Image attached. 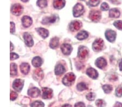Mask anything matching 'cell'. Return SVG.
<instances>
[{
  "label": "cell",
  "instance_id": "1",
  "mask_svg": "<svg viewBox=\"0 0 122 107\" xmlns=\"http://www.w3.org/2000/svg\"><path fill=\"white\" fill-rule=\"evenodd\" d=\"M76 79V76L73 73H69L65 76L63 78L62 83L66 86H70L74 83Z\"/></svg>",
  "mask_w": 122,
  "mask_h": 107
},
{
  "label": "cell",
  "instance_id": "2",
  "mask_svg": "<svg viewBox=\"0 0 122 107\" xmlns=\"http://www.w3.org/2000/svg\"><path fill=\"white\" fill-rule=\"evenodd\" d=\"M84 12V8L83 5L80 3H77L74 7L73 9V14L75 17H78L81 16Z\"/></svg>",
  "mask_w": 122,
  "mask_h": 107
},
{
  "label": "cell",
  "instance_id": "3",
  "mask_svg": "<svg viewBox=\"0 0 122 107\" xmlns=\"http://www.w3.org/2000/svg\"><path fill=\"white\" fill-rule=\"evenodd\" d=\"M104 41L101 38H98L94 41L92 44V48L94 51H99L103 49L104 47Z\"/></svg>",
  "mask_w": 122,
  "mask_h": 107
},
{
  "label": "cell",
  "instance_id": "4",
  "mask_svg": "<svg viewBox=\"0 0 122 107\" xmlns=\"http://www.w3.org/2000/svg\"><path fill=\"white\" fill-rule=\"evenodd\" d=\"M89 17L92 21L97 22L101 19V13L98 10H93L90 11Z\"/></svg>",
  "mask_w": 122,
  "mask_h": 107
},
{
  "label": "cell",
  "instance_id": "5",
  "mask_svg": "<svg viewBox=\"0 0 122 107\" xmlns=\"http://www.w3.org/2000/svg\"><path fill=\"white\" fill-rule=\"evenodd\" d=\"M23 11V7L22 5L20 4H15L14 5L11 9V11L13 13V14L18 16V15H21V14L22 13Z\"/></svg>",
  "mask_w": 122,
  "mask_h": 107
},
{
  "label": "cell",
  "instance_id": "6",
  "mask_svg": "<svg viewBox=\"0 0 122 107\" xmlns=\"http://www.w3.org/2000/svg\"><path fill=\"white\" fill-rule=\"evenodd\" d=\"M105 37L107 40L110 42H113L115 41L116 37V32L112 30H108L105 32Z\"/></svg>",
  "mask_w": 122,
  "mask_h": 107
},
{
  "label": "cell",
  "instance_id": "7",
  "mask_svg": "<svg viewBox=\"0 0 122 107\" xmlns=\"http://www.w3.org/2000/svg\"><path fill=\"white\" fill-rule=\"evenodd\" d=\"M53 97V90L48 88H42V98L44 99H51Z\"/></svg>",
  "mask_w": 122,
  "mask_h": 107
},
{
  "label": "cell",
  "instance_id": "8",
  "mask_svg": "<svg viewBox=\"0 0 122 107\" xmlns=\"http://www.w3.org/2000/svg\"><path fill=\"white\" fill-rule=\"evenodd\" d=\"M88 50L86 47L83 46H81L79 48L78 50V57L80 59H84L88 55Z\"/></svg>",
  "mask_w": 122,
  "mask_h": 107
},
{
  "label": "cell",
  "instance_id": "9",
  "mask_svg": "<svg viewBox=\"0 0 122 107\" xmlns=\"http://www.w3.org/2000/svg\"><path fill=\"white\" fill-rule=\"evenodd\" d=\"M13 87L17 91H20L23 87V81L21 79H16L14 81Z\"/></svg>",
  "mask_w": 122,
  "mask_h": 107
},
{
  "label": "cell",
  "instance_id": "10",
  "mask_svg": "<svg viewBox=\"0 0 122 107\" xmlns=\"http://www.w3.org/2000/svg\"><path fill=\"white\" fill-rule=\"evenodd\" d=\"M61 49L62 52L64 55H69L71 53L72 50V46L69 44H63L61 46Z\"/></svg>",
  "mask_w": 122,
  "mask_h": 107
},
{
  "label": "cell",
  "instance_id": "11",
  "mask_svg": "<svg viewBox=\"0 0 122 107\" xmlns=\"http://www.w3.org/2000/svg\"><path fill=\"white\" fill-rule=\"evenodd\" d=\"M81 23L80 21H73L70 24V30L72 32L74 31H78L79 30L80 28L81 27Z\"/></svg>",
  "mask_w": 122,
  "mask_h": 107
},
{
  "label": "cell",
  "instance_id": "12",
  "mask_svg": "<svg viewBox=\"0 0 122 107\" xmlns=\"http://www.w3.org/2000/svg\"><path fill=\"white\" fill-rule=\"evenodd\" d=\"M28 94L29 96L33 98L38 97L40 95V90L38 88H32L28 90Z\"/></svg>",
  "mask_w": 122,
  "mask_h": 107
},
{
  "label": "cell",
  "instance_id": "13",
  "mask_svg": "<svg viewBox=\"0 0 122 107\" xmlns=\"http://www.w3.org/2000/svg\"><path fill=\"white\" fill-rule=\"evenodd\" d=\"M23 38H24L25 42L28 47H31L34 44L33 38L30 34L27 33H25L23 34Z\"/></svg>",
  "mask_w": 122,
  "mask_h": 107
},
{
  "label": "cell",
  "instance_id": "14",
  "mask_svg": "<svg viewBox=\"0 0 122 107\" xmlns=\"http://www.w3.org/2000/svg\"><path fill=\"white\" fill-rule=\"evenodd\" d=\"M96 65L100 69H103L107 66V62L105 58L103 57H99L96 60Z\"/></svg>",
  "mask_w": 122,
  "mask_h": 107
},
{
  "label": "cell",
  "instance_id": "15",
  "mask_svg": "<svg viewBox=\"0 0 122 107\" xmlns=\"http://www.w3.org/2000/svg\"><path fill=\"white\" fill-rule=\"evenodd\" d=\"M33 77L35 79V80L36 81H40L41 79H42V78L44 77V73L42 69L40 68H38L35 70L34 73V75H33Z\"/></svg>",
  "mask_w": 122,
  "mask_h": 107
},
{
  "label": "cell",
  "instance_id": "16",
  "mask_svg": "<svg viewBox=\"0 0 122 107\" xmlns=\"http://www.w3.org/2000/svg\"><path fill=\"white\" fill-rule=\"evenodd\" d=\"M86 74L92 79H96L98 76V73L96 70H95L92 68H90L86 71Z\"/></svg>",
  "mask_w": 122,
  "mask_h": 107
},
{
  "label": "cell",
  "instance_id": "17",
  "mask_svg": "<svg viewBox=\"0 0 122 107\" xmlns=\"http://www.w3.org/2000/svg\"><path fill=\"white\" fill-rule=\"evenodd\" d=\"M65 4V0H54L53 6L55 8L61 9L64 7Z\"/></svg>",
  "mask_w": 122,
  "mask_h": 107
},
{
  "label": "cell",
  "instance_id": "18",
  "mask_svg": "<svg viewBox=\"0 0 122 107\" xmlns=\"http://www.w3.org/2000/svg\"><path fill=\"white\" fill-rule=\"evenodd\" d=\"M22 22L23 27H25V28H28L32 24V19L30 17L25 16L22 17Z\"/></svg>",
  "mask_w": 122,
  "mask_h": 107
},
{
  "label": "cell",
  "instance_id": "19",
  "mask_svg": "<svg viewBox=\"0 0 122 107\" xmlns=\"http://www.w3.org/2000/svg\"><path fill=\"white\" fill-rule=\"evenodd\" d=\"M36 30L37 31V32L39 33V34L40 35L42 38H46L48 36L49 32L46 29H44L42 28H39L36 29Z\"/></svg>",
  "mask_w": 122,
  "mask_h": 107
},
{
  "label": "cell",
  "instance_id": "20",
  "mask_svg": "<svg viewBox=\"0 0 122 107\" xmlns=\"http://www.w3.org/2000/svg\"><path fill=\"white\" fill-rule=\"evenodd\" d=\"M120 11L117 8H112L110 10L109 16L111 18H118L120 16Z\"/></svg>",
  "mask_w": 122,
  "mask_h": 107
},
{
  "label": "cell",
  "instance_id": "21",
  "mask_svg": "<svg viewBox=\"0 0 122 107\" xmlns=\"http://www.w3.org/2000/svg\"><path fill=\"white\" fill-rule=\"evenodd\" d=\"M65 71V69L64 66L61 64L57 65L55 68V73L56 75H60L64 74Z\"/></svg>",
  "mask_w": 122,
  "mask_h": 107
},
{
  "label": "cell",
  "instance_id": "22",
  "mask_svg": "<svg viewBox=\"0 0 122 107\" xmlns=\"http://www.w3.org/2000/svg\"><path fill=\"white\" fill-rule=\"evenodd\" d=\"M56 16H52L50 17H46L43 19L42 23L44 24H47L48 23H53L56 22Z\"/></svg>",
  "mask_w": 122,
  "mask_h": 107
},
{
  "label": "cell",
  "instance_id": "23",
  "mask_svg": "<svg viewBox=\"0 0 122 107\" xmlns=\"http://www.w3.org/2000/svg\"><path fill=\"white\" fill-rule=\"evenodd\" d=\"M20 69L22 73L25 75H27L29 73L30 67L28 63H23L20 65Z\"/></svg>",
  "mask_w": 122,
  "mask_h": 107
},
{
  "label": "cell",
  "instance_id": "24",
  "mask_svg": "<svg viewBox=\"0 0 122 107\" xmlns=\"http://www.w3.org/2000/svg\"><path fill=\"white\" fill-rule=\"evenodd\" d=\"M32 65L35 67H40L42 63V60L40 57H35L32 60Z\"/></svg>",
  "mask_w": 122,
  "mask_h": 107
},
{
  "label": "cell",
  "instance_id": "25",
  "mask_svg": "<svg viewBox=\"0 0 122 107\" xmlns=\"http://www.w3.org/2000/svg\"><path fill=\"white\" fill-rule=\"evenodd\" d=\"M59 38L56 37L52 38L51 39L50 43V46L51 48L55 49L57 48L59 46Z\"/></svg>",
  "mask_w": 122,
  "mask_h": 107
},
{
  "label": "cell",
  "instance_id": "26",
  "mask_svg": "<svg viewBox=\"0 0 122 107\" xmlns=\"http://www.w3.org/2000/svg\"><path fill=\"white\" fill-rule=\"evenodd\" d=\"M88 36V33L85 31H81L78 33L76 37L79 40H83L87 38Z\"/></svg>",
  "mask_w": 122,
  "mask_h": 107
},
{
  "label": "cell",
  "instance_id": "27",
  "mask_svg": "<svg viewBox=\"0 0 122 107\" xmlns=\"http://www.w3.org/2000/svg\"><path fill=\"white\" fill-rule=\"evenodd\" d=\"M10 74L11 76H15L17 74V65L15 63H11L10 67Z\"/></svg>",
  "mask_w": 122,
  "mask_h": 107
},
{
  "label": "cell",
  "instance_id": "28",
  "mask_svg": "<svg viewBox=\"0 0 122 107\" xmlns=\"http://www.w3.org/2000/svg\"><path fill=\"white\" fill-rule=\"evenodd\" d=\"M76 88H77V89L79 91H84L85 90H87L88 89V87L85 83H78L77 86H76Z\"/></svg>",
  "mask_w": 122,
  "mask_h": 107
},
{
  "label": "cell",
  "instance_id": "29",
  "mask_svg": "<svg viewBox=\"0 0 122 107\" xmlns=\"http://www.w3.org/2000/svg\"><path fill=\"white\" fill-rule=\"evenodd\" d=\"M102 88H103V89L104 91V92L107 93V94L110 93L112 91V87L111 85H109V84L104 85Z\"/></svg>",
  "mask_w": 122,
  "mask_h": 107
},
{
  "label": "cell",
  "instance_id": "30",
  "mask_svg": "<svg viewBox=\"0 0 122 107\" xmlns=\"http://www.w3.org/2000/svg\"><path fill=\"white\" fill-rule=\"evenodd\" d=\"M45 104L44 103L40 101H35L31 104V107H44Z\"/></svg>",
  "mask_w": 122,
  "mask_h": 107
},
{
  "label": "cell",
  "instance_id": "31",
  "mask_svg": "<svg viewBox=\"0 0 122 107\" xmlns=\"http://www.w3.org/2000/svg\"><path fill=\"white\" fill-rule=\"evenodd\" d=\"M37 5L40 8H45L47 5V0H38Z\"/></svg>",
  "mask_w": 122,
  "mask_h": 107
},
{
  "label": "cell",
  "instance_id": "32",
  "mask_svg": "<svg viewBox=\"0 0 122 107\" xmlns=\"http://www.w3.org/2000/svg\"><path fill=\"white\" fill-rule=\"evenodd\" d=\"M113 25L119 30H122V21H116L113 23Z\"/></svg>",
  "mask_w": 122,
  "mask_h": 107
},
{
  "label": "cell",
  "instance_id": "33",
  "mask_svg": "<svg viewBox=\"0 0 122 107\" xmlns=\"http://www.w3.org/2000/svg\"><path fill=\"white\" fill-rule=\"evenodd\" d=\"M100 0H89L88 4L91 7H96L99 5Z\"/></svg>",
  "mask_w": 122,
  "mask_h": 107
},
{
  "label": "cell",
  "instance_id": "34",
  "mask_svg": "<svg viewBox=\"0 0 122 107\" xmlns=\"http://www.w3.org/2000/svg\"><path fill=\"white\" fill-rule=\"evenodd\" d=\"M96 94L94 93H90L86 95V98L87 99L88 101H93L95 98Z\"/></svg>",
  "mask_w": 122,
  "mask_h": 107
},
{
  "label": "cell",
  "instance_id": "35",
  "mask_svg": "<svg viewBox=\"0 0 122 107\" xmlns=\"http://www.w3.org/2000/svg\"><path fill=\"white\" fill-rule=\"evenodd\" d=\"M96 104L98 107H105L106 105L105 102H104V101L103 100H101V99H99V100H97V101L96 102Z\"/></svg>",
  "mask_w": 122,
  "mask_h": 107
},
{
  "label": "cell",
  "instance_id": "36",
  "mask_svg": "<svg viewBox=\"0 0 122 107\" xmlns=\"http://www.w3.org/2000/svg\"><path fill=\"white\" fill-rule=\"evenodd\" d=\"M116 95L119 97L122 96V87H119L116 89Z\"/></svg>",
  "mask_w": 122,
  "mask_h": 107
},
{
  "label": "cell",
  "instance_id": "37",
  "mask_svg": "<svg viewBox=\"0 0 122 107\" xmlns=\"http://www.w3.org/2000/svg\"><path fill=\"white\" fill-rule=\"evenodd\" d=\"M100 9H101L103 11H107L109 9V6L107 3L104 2L102 3L100 7Z\"/></svg>",
  "mask_w": 122,
  "mask_h": 107
},
{
  "label": "cell",
  "instance_id": "38",
  "mask_svg": "<svg viewBox=\"0 0 122 107\" xmlns=\"http://www.w3.org/2000/svg\"><path fill=\"white\" fill-rule=\"evenodd\" d=\"M17 97V94L14 91H11L10 93V100L14 101L15 100Z\"/></svg>",
  "mask_w": 122,
  "mask_h": 107
},
{
  "label": "cell",
  "instance_id": "39",
  "mask_svg": "<svg viewBox=\"0 0 122 107\" xmlns=\"http://www.w3.org/2000/svg\"><path fill=\"white\" fill-rule=\"evenodd\" d=\"M10 60H14L17 59L19 57V56L18 55H17L16 53H14V52H11L10 53Z\"/></svg>",
  "mask_w": 122,
  "mask_h": 107
},
{
  "label": "cell",
  "instance_id": "40",
  "mask_svg": "<svg viewBox=\"0 0 122 107\" xmlns=\"http://www.w3.org/2000/svg\"><path fill=\"white\" fill-rule=\"evenodd\" d=\"M15 32V24L13 22H10V33H13Z\"/></svg>",
  "mask_w": 122,
  "mask_h": 107
},
{
  "label": "cell",
  "instance_id": "41",
  "mask_svg": "<svg viewBox=\"0 0 122 107\" xmlns=\"http://www.w3.org/2000/svg\"><path fill=\"white\" fill-rule=\"evenodd\" d=\"M74 107H85V104L84 103L78 102L75 104Z\"/></svg>",
  "mask_w": 122,
  "mask_h": 107
},
{
  "label": "cell",
  "instance_id": "42",
  "mask_svg": "<svg viewBox=\"0 0 122 107\" xmlns=\"http://www.w3.org/2000/svg\"><path fill=\"white\" fill-rule=\"evenodd\" d=\"M113 107H122V104L120 102H116Z\"/></svg>",
  "mask_w": 122,
  "mask_h": 107
},
{
  "label": "cell",
  "instance_id": "43",
  "mask_svg": "<svg viewBox=\"0 0 122 107\" xmlns=\"http://www.w3.org/2000/svg\"><path fill=\"white\" fill-rule=\"evenodd\" d=\"M119 70L121 71H122V60L119 62Z\"/></svg>",
  "mask_w": 122,
  "mask_h": 107
},
{
  "label": "cell",
  "instance_id": "44",
  "mask_svg": "<svg viewBox=\"0 0 122 107\" xmlns=\"http://www.w3.org/2000/svg\"><path fill=\"white\" fill-rule=\"evenodd\" d=\"M62 107H72V106L70 104H65V105H64V106H62Z\"/></svg>",
  "mask_w": 122,
  "mask_h": 107
},
{
  "label": "cell",
  "instance_id": "45",
  "mask_svg": "<svg viewBox=\"0 0 122 107\" xmlns=\"http://www.w3.org/2000/svg\"><path fill=\"white\" fill-rule=\"evenodd\" d=\"M10 44H11V48H10V51H12V50H13V44H12V43H11V42L10 43Z\"/></svg>",
  "mask_w": 122,
  "mask_h": 107
},
{
  "label": "cell",
  "instance_id": "46",
  "mask_svg": "<svg viewBox=\"0 0 122 107\" xmlns=\"http://www.w3.org/2000/svg\"><path fill=\"white\" fill-rule=\"evenodd\" d=\"M21 1H23V2H26L28 1V0H21Z\"/></svg>",
  "mask_w": 122,
  "mask_h": 107
},
{
  "label": "cell",
  "instance_id": "47",
  "mask_svg": "<svg viewBox=\"0 0 122 107\" xmlns=\"http://www.w3.org/2000/svg\"><path fill=\"white\" fill-rule=\"evenodd\" d=\"M81 1H84V0H81Z\"/></svg>",
  "mask_w": 122,
  "mask_h": 107
},
{
  "label": "cell",
  "instance_id": "48",
  "mask_svg": "<svg viewBox=\"0 0 122 107\" xmlns=\"http://www.w3.org/2000/svg\"></svg>",
  "mask_w": 122,
  "mask_h": 107
}]
</instances>
